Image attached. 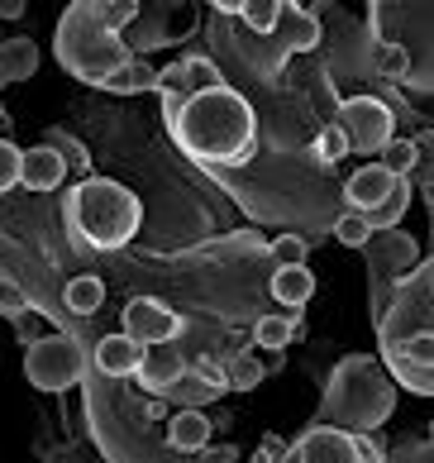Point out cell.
<instances>
[{
  "label": "cell",
  "instance_id": "obj_1",
  "mask_svg": "<svg viewBox=\"0 0 434 463\" xmlns=\"http://www.w3.org/2000/svg\"><path fill=\"white\" fill-rule=\"evenodd\" d=\"M429 301H434V263L429 253L415 263L392 297L377 306V364L396 387L429 397L434 392V335H429Z\"/></svg>",
  "mask_w": 434,
  "mask_h": 463
},
{
  "label": "cell",
  "instance_id": "obj_2",
  "mask_svg": "<svg viewBox=\"0 0 434 463\" xmlns=\"http://www.w3.org/2000/svg\"><path fill=\"white\" fill-rule=\"evenodd\" d=\"M163 119L186 158L205 167H244L258 148V115L234 87L163 96Z\"/></svg>",
  "mask_w": 434,
  "mask_h": 463
},
{
  "label": "cell",
  "instance_id": "obj_3",
  "mask_svg": "<svg viewBox=\"0 0 434 463\" xmlns=\"http://www.w3.org/2000/svg\"><path fill=\"white\" fill-rule=\"evenodd\" d=\"M392 411H396V383L387 377V368L373 354H349L329 373L316 425H329V430L344 435H377L392 420Z\"/></svg>",
  "mask_w": 434,
  "mask_h": 463
},
{
  "label": "cell",
  "instance_id": "obj_4",
  "mask_svg": "<svg viewBox=\"0 0 434 463\" xmlns=\"http://www.w3.org/2000/svg\"><path fill=\"white\" fill-rule=\"evenodd\" d=\"M138 220H144V205H138V196L125 182L81 177L72 186V196H67V225H72V234L86 249H100V253L125 249L138 234Z\"/></svg>",
  "mask_w": 434,
  "mask_h": 463
},
{
  "label": "cell",
  "instance_id": "obj_5",
  "mask_svg": "<svg viewBox=\"0 0 434 463\" xmlns=\"http://www.w3.org/2000/svg\"><path fill=\"white\" fill-rule=\"evenodd\" d=\"M53 53H58V62H62L77 81H86V87H100V81H106L115 67L129 62L125 39L100 24L96 0H91V5H67V10H62Z\"/></svg>",
  "mask_w": 434,
  "mask_h": 463
},
{
  "label": "cell",
  "instance_id": "obj_6",
  "mask_svg": "<svg viewBox=\"0 0 434 463\" xmlns=\"http://www.w3.org/2000/svg\"><path fill=\"white\" fill-rule=\"evenodd\" d=\"M81 373H86L81 345L67 335H43L24 349V377H29V387H39V392H67V387L81 383Z\"/></svg>",
  "mask_w": 434,
  "mask_h": 463
},
{
  "label": "cell",
  "instance_id": "obj_7",
  "mask_svg": "<svg viewBox=\"0 0 434 463\" xmlns=\"http://www.w3.org/2000/svg\"><path fill=\"white\" fill-rule=\"evenodd\" d=\"M335 125H339L344 144L354 153H382L396 139V115H392L387 100H377V96H349L339 106Z\"/></svg>",
  "mask_w": 434,
  "mask_h": 463
},
{
  "label": "cell",
  "instance_id": "obj_8",
  "mask_svg": "<svg viewBox=\"0 0 434 463\" xmlns=\"http://www.w3.org/2000/svg\"><path fill=\"white\" fill-rule=\"evenodd\" d=\"M119 335H129L134 345H144V349L172 345V339L182 335V316L172 311L167 301H158V297H134L125 306V330H119Z\"/></svg>",
  "mask_w": 434,
  "mask_h": 463
},
{
  "label": "cell",
  "instance_id": "obj_9",
  "mask_svg": "<svg viewBox=\"0 0 434 463\" xmlns=\"http://www.w3.org/2000/svg\"><path fill=\"white\" fill-rule=\"evenodd\" d=\"M287 458H291V463H363L354 435L329 430V425H306V430L291 439Z\"/></svg>",
  "mask_w": 434,
  "mask_h": 463
},
{
  "label": "cell",
  "instance_id": "obj_10",
  "mask_svg": "<svg viewBox=\"0 0 434 463\" xmlns=\"http://www.w3.org/2000/svg\"><path fill=\"white\" fill-rule=\"evenodd\" d=\"M363 253H368V268H373V291H377V282L387 278L392 287L401 282V272L396 268H415L420 263V249H415V239L410 234H396V230H387V234H373L368 244H363Z\"/></svg>",
  "mask_w": 434,
  "mask_h": 463
},
{
  "label": "cell",
  "instance_id": "obj_11",
  "mask_svg": "<svg viewBox=\"0 0 434 463\" xmlns=\"http://www.w3.org/2000/svg\"><path fill=\"white\" fill-rule=\"evenodd\" d=\"M186 373V358L172 349V345H153V349H144V358H138V368H134V377H138V387L148 392V397H167L172 387H177V377Z\"/></svg>",
  "mask_w": 434,
  "mask_h": 463
},
{
  "label": "cell",
  "instance_id": "obj_12",
  "mask_svg": "<svg viewBox=\"0 0 434 463\" xmlns=\"http://www.w3.org/2000/svg\"><path fill=\"white\" fill-rule=\"evenodd\" d=\"M392 186H396V177H387L377 163H368V167H358V173L349 177V186H344V201H349L354 215H373L377 205L392 196Z\"/></svg>",
  "mask_w": 434,
  "mask_h": 463
},
{
  "label": "cell",
  "instance_id": "obj_13",
  "mask_svg": "<svg viewBox=\"0 0 434 463\" xmlns=\"http://www.w3.org/2000/svg\"><path fill=\"white\" fill-rule=\"evenodd\" d=\"M62 177H67V167L48 144L20 148V186H29V192H53V186H62Z\"/></svg>",
  "mask_w": 434,
  "mask_h": 463
},
{
  "label": "cell",
  "instance_id": "obj_14",
  "mask_svg": "<svg viewBox=\"0 0 434 463\" xmlns=\"http://www.w3.org/2000/svg\"><path fill=\"white\" fill-rule=\"evenodd\" d=\"M39 43L33 39H5L0 43V87H10V81H29L33 72H39Z\"/></svg>",
  "mask_w": 434,
  "mask_h": 463
},
{
  "label": "cell",
  "instance_id": "obj_15",
  "mask_svg": "<svg viewBox=\"0 0 434 463\" xmlns=\"http://www.w3.org/2000/svg\"><path fill=\"white\" fill-rule=\"evenodd\" d=\"M211 416L205 411H177V416L167 420V444L172 449H182V454H196V449H205L211 444Z\"/></svg>",
  "mask_w": 434,
  "mask_h": 463
},
{
  "label": "cell",
  "instance_id": "obj_16",
  "mask_svg": "<svg viewBox=\"0 0 434 463\" xmlns=\"http://www.w3.org/2000/svg\"><path fill=\"white\" fill-rule=\"evenodd\" d=\"M138 358H144V345H134L129 335H106L96 345V368L106 377H129L138 368Z\"/></svg>",
  "mask_w": 434,
  "mask_h": 463
},
{
  "label": "cell",
  "instance_id": "obj_17",
  "mask_svg": "<svg viewBox=\"0 0 434 463\" xmlns=\"http://www.w3.org/2000/svg\"><path fill=\"white\" fill-rule=\"evenodd\" d=\"M310 297H316V272H310L306 263L277 268V272H272V301H282L287 311H301Z\"/></svg>",
  "mask_w": 434,
  "mask_h": 463
},
{
  "label": "cell",
  "instance_id": "obj_18",
  "mask_svg": "<svg viewBox=\"0 0 434 463\" xmlns=\"http://www.w3.org/2000/svg\"><path fill=\"white\" fill-rule=\"evenodd\" d=\"M153 87H158V72L138 58H129L125 67H115V72L100 81V91H115V96H138V91H153Z\"/></svg>",
  "mask_w": 434,
  "mask_h": 463
},
{
  "label": "cell",
  "instance_id": "obj_19",
  "mask_svg": "<svg viewBox=\"0 0 434 463\" xmlns=\"http://www.w3.org/2000/svg\"><path fill=\"white\" fill-rule=\"evenodd\" d=\"M301 330H306L301 316H263V320L253 325V345L277 354V349H287V345H291V339H297Z\"/></svg>",
  "mask_w": 434,
  "mask_h": 463
},
{
  "label": "cell",
  "instance_id": "obj_20",
  "mask_svg": "<svg viewBox=\"0 0 434 463\" xmlns=\"http://www.w3.org/2000/svg\"><path fill=\"white\" fill-rule=\"evenodd\" d=\"M406 211H410V186H406V182H396V186H392V196L382 201L373 215H363V225H368L373 234H387V230L401 225V215H406Z\"/></svg>",
  "mask_w": 434,
  "mask_h": 463
},
{
  "label": "cell",
  "instance_id": "obj_21",
  "mask_svg": "<svg viewBox=\"0 0 434 463\" xmlns=\"http://www.w3.org/2000/svg\"><path fill=\"white\" fill-rule=\"evenodd\" d=\"M100 306H106V282H100V278L81 272V278L67 282V311H72V316H96Z\"/></svg>",
  "mask_w": 434,
  "mask_h": 463
},
{
  "label": "cell",
  "instance_id": "obj_22",
  "mask_svg": "<svg viewBox=\"0 0 434 463\" xmlns=\"http://www.w3.org/2000/svg\"><path fill=\"white\" fill-rule=\"evenodd\" d=\"M182 96H201V91H215L224 87V77H220V67L211 58H182Z\"/></svg>",
  "mask_w": 434,
  "mask_h": 463
},
{
  "label": "cell",
  "instance_id": "obj_23",
  "mask_svg": "<svg viewBox=\"0 0 434 463\" xmlns=\"http://www.w3.org/2000/svg\"><path fill=\"white\" fill-rule=\"evenodd\" d=\"M263 377H268V364L258 354H234L230 368H224V387L230 392H253Z\"/></svg>",
  "mask_w": 434,
  "mask_h": 463
},
{
  "label": "cell",
  "instance_id": "obj_24",
  "mask_svg": "<svg viewBox=\"0 0 434 463\" xmlns=\"http://www.w3.org/2000/svg\"><path fill=\"white\" fill-rule=\"evenodd\" d=\"M415 163H420V144H410V139H392L387 148H382V173L396 177V182H406V173H415Z\"/></svg>",
  "mask_w": 434,
  "mask_h": 463
},
{
  "label": "cell",
  "instance_id": "obj_25",
  "mask_svg": "<svg viewBox=\"0 0 434 463\" xmlns=\"http://www.w3.org/2000/svg\"><path fill=\"white\" fill-rule=\"evenodd\" d=\"M239 20H244L253 33H272L282 24V5L277 0H249V5H239Z\"/></svg>",
  "mask_w": 434,
  "mask_h": 463
},
{
  "label": "cell",
  "instance_id": "obj_26",
  "mask_svg": "<svg viewBox=\"0 0 434 463\" xmlns=\"http://www.w3.org/2000/svg\"><path fill=\"white\" fill-rule=\"evenodd\" d=\"M377 72L392 77V81H406V77H410V53H406V43H382V48H377Z\"/></svg>",
  "mask_w": 434,
  "mask_h": 463
},
{
  "label": "cell",
  "instance_id": "obj_27",
  "mask_svg": "<svg viewBox=\"0 0 434 463\" xmlns=\"http://www.w3.org/2000/svg\"><path fill=\"white\" fill-rule=\"evenodd\" d=\"M329 234H335L344 249H363V244L373 239V230L363 225V215H354V211H344V215L335 220V230H329Z\"/></svg>",
  "mask_w": 434,
  "mask_h": 463
},
{
  "label": "cell",
  "instance_id": "obj_28",
  "mask_svg": "<svg viewBox=\"0 0 434 463\" xmlns=\"http://www.w3.org/2000/svg\"><path fill=\"white\" fill-rule=\"evenodd\" d=\"M96 10H100V24H106L110 33H119L125 24L138 20V5H134V0H96Z\"/></svg>",
  "mask_w": 434,
  "mask_h": 463
},
{
  "label": "cell",
  "instance_id": "obj_29",
  "mask_svg": "<svg viewBox=\"0 0 434 463\" xmlns=\"http://www.w3.org/2000/svg\"><path fill=\"white\" fill-rule=\"evenodd\" d=\"M316 158L329 167V163H339V158H349V144H344V134H339V125H325L320 134H316Z\"/></svg>",
  "mask_w": 434,
  "mask_h": 463
},
{
  "label": "cell",
  "instance_id": "obj_30",
  "mask_svg": "<svg viewBox=\"0 0 434 463\" xmlns=\"http://www.w3.org/2000/svg\"><path fill=\"white\" fill-rule=\"evenodd\" d=\"M272 259H277V268L306 263V239H301V234H277V239H272Z\"/></svg>",
  "mask_w": 434,
  "mask_h": 463
},
{
  "label": "cell",
  "instance_id": "obj_31",
  "mask_svg": "<svg viewBox=\"0 0 434 463\" xmlns=\"http://www.w3.org/2000/svg\"><path fill=\"white\" fill-rule=\"evenodd\" d=\"M10 186H20V148L10 139H0V196H5Z\"/></svg>",
  "mask_w": 434,
  "mask_h": 463
},
{
  "label": "cell",
  "instance_id": "obj_32",
  "mask_svg": "<svg viewBox=\"0 0 434 463\" xmlns=\"http://www.w3.org/2000/svg\"><path fill=\"white\" fill-rule=\"evenodd\" d=\"M196 463H239V449L234 444H205V449H196Z\"/></svg>",
  "mask_w": 434,
  "mask_h": 463
},
{
  "label": "cell",
  "instance_id": "obj_33",
  "mask_svg": "<svg viewBox=\"0 0 434 463\" xmlns=\"http://www.w3.org/2000/svg\"><path fill=\"white\" fill-rule=\"evenodd\" d=\"M387 463H429V439H410L396 458H387Z\"/></svg>",
  "mask_w": 434,
  "mask_h": 463
},
{
  "label": "cell",
  "instance_id": "obj_34",
  "mask_svg": "<svg viewBox=\"0 0 434 463\" xmlns=\"http://www.w3.org/2000/svg\"><path fill=\"white\" fill-rule=\"evenodd\" d=\"M354 444H358V458H363V463H387V454L377 449L373 435H354Z\"/></svg>",
  "mask_w": 434,
  "mask_h": 463
},
{
  "label": "cell",
  "instance_id": "obj_35",
  "mask_svg": "<svg viewBox=\"0 0 434 463\" xmlns=\"http://www.w3.org/2000/svg\"><path fill=\"white\" fill-rule=\"evenodd\" d=\"M287 449H291L287 439H277V435H263V449H258V454H263L268 463H277V458H287Z\"/></svg>",
  "mask_w": 434,
  "mask_h": 463
},
{
  "label": "cell",
  "instance_id": "obj_36",
  "mask_svg": "<svg viewBox=\"0 0 434 463\" xmlns=\"http://www.w3.org/2000/svg\"><path fill=\"white\" fill-rule=\"evenodd\" d=\"M0 14H5V20H20V14H24V0H0Z\"/></svg>",
  "mask_w": 434,
  "mask_h": 463
}]
</instances>
